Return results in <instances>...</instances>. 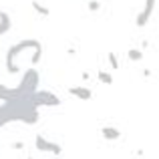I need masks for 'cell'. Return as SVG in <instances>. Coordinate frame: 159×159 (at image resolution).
<instances>
[{
	"label": "cell",
	"mask_w": 159,
	"mask_h": 159,
	"mask_svg": "<svg viewBox=\"0 0 159 159\" xmlns=\"http://www.w3.org/2000/svg\"><path fill=\"white\" fill-rule=\"evenodd\" d=\"M127 54H129V58H131V61H141V58H143V52H141L139 48H131Z\"/></svg>",
	"instance_id": "11"
},
{
	"label": "cell",
	"mask_w": 159,
	"mask_h": 159,
	"mask_svg": "<svg viewBox=\"0 0 159 159\" xmlns=\"http://www.w3.org/2000/svg\"><path fill=\"white\" fill-rule=\"evenodd\" d=\"M153 8H155V0H145V8L137 16V26H145L149 22V18L153 14Z\"/></svg>",
	"instance_id": "5"
},
{
	"label": "cell",
	"mask_w": 159,
	"mask_h": 159,
	"mask_svg": "<svg viewBox=\"0 0 159 159\" xmlns=\"http://www.w3.org/2000/svg\"><path fill=\"white\" fill-rule=\"evenodd\" d=\"M34 101H36L39 107H58L61 105V99L54 93H51V91H36Z\"/></svg>",
	"instance_id": "3"
},
{
	"label": "cell",
	"mask_w": 159,
	"mask_h": 159,
	"mask_svg": "<svg viewBox=\"0 0 159 159\" xmlns=\"http://www.w3.org/2000/svg\"><path fill=\"white\" fill-rule=\"evenodd\" d=\"M99 8H101V4H99L97 0H91V2H89V10L95 12V10H99Z\"/></svg>",
	"instance_id": "14"
},
{
	"label": "cell",
	"mask_w": 159,
	"mask_h": 159,
	"mask_svg": "<svg viewBox=\"0 0 159 159\" xmlns=\"http://www.w3.org/2000/svg\"><path fill=\"white\" fill-rule=\"evenodd\" d=\"M12 28V20H10V14L6 10H0V36L6 34L8 30Z\"/></svg>",
	"instance_id": "8"
},
{
	"label": "cell",
	"mask_w": 159,
	"mask_h": 159,
	"mask_svg": "<svg viewBox=\"0 0 159 159\" xmlns=\"http://www.w3.org/2000/svg\"><path fill=\"white\" fill-rule=\"evenodd\" d=\"M34 147L39 149V151H44V153H54V155H61V151H62V147L58 143H52V141H47L43 135H36V139H34Z\"/></svg>",
	"instance_id": "4"
},
{
	"label": "cell",
	"mask_w": 159,
	"mask_h": 159,
	"mask_svg": "<svg viewBox=\"0 0 159 159\" xmlns=\"http://www.w3.org/2000/svg\"><path fill=\"white\" fill-rule=\"evenodd\" d=\"M36 48H43V47H40V43L34 40V39H24V40H20V43L12 44V47L8 48V52H6V69H8V73L16 75L18 73L16 58H18L24 51H36Z\"/></svg>",
	"instance_id": "1"
},
{
	"label": "cell",
	"mask_w": 159,
	"mask_h": 159,
	"mask_svg": "<svg viewBox=\"0 0 159 159\" xmlns=\"http://www.w3.org/2000/svg\"><path fill=\"white\" fill-rule=\"evenodd\" d=\"M39 81H40L39 70H36V69H28L26 73L22 75V79H20V85H18L20 93H22V95L36 93V91H39Z\"/></svg>",
	"instance_id": "2"
},
{
	"label": "cell",
	"mask_w": 159,
	"mask_h": 159,
	"mask_svg": "<svg viewBox=\"0 0 159 159\" xmlns=\"http://www.w3.org/2000/svg\"><path fill=\"white\" fill-rule=\"evenodd\" d=\"M69 93L73 95V97H77V99H81V101H89L91 97H93V93H91L87 87H70L69 89Z\"/></svg>",
	"instance_id": "7"
},
{
	"label": "cell",
	"mask_w": 159,
	"mask_h": 159,
	"mask_svg": "<svg viewBox=\"0 0 159 159\" xmlns=\"http://www.w3.org/2000/svg\"><path fill=\"white\" fill-rule=\"evenodd\" d=\"M32 8H34V10L39 12V14H43V16H48V12H51L47 6H43V4H40V2H36V0L32 2Z\"/></svg>",
	"instance_id": "10"
},
{
	"label": "cell",
	"mask_w": 159,
	"mask_h": 159,
	"mask_svg": "<svg viewBox=\"0 0 159 159\" xmlns=\"http://www.w3.org/2000/svg\"><path fill=\"white\" fill-rule=\"evenodd\" d=\"M99 81H103L105 85H111V83H113V77L109 73H105V70H99Z\"/></svg>",
	"instance_id": "12"
},
{
	"label": "cell",
	"mask_w": 159,
	"mask_h": 159,
	"mask_svg": "<svg viewBox=\"0 0 159 159\" xmlns=\"http://www.w3.org/2000/svg\"><path fill=\"white\" fill-rule=\"evenodd\" d=\"M101 135H103V139H107V141H115V139L121 137V131L117 127H103Z\"/></svg>",
	"instance_id": "9"
},
{
	"label": "cell",
	"mask_w": 159,
	"mask_h": 159,
	"mask_svg": "<svg viewBox=\"0 0 159 159\" xmlns=\"http://www.w3.org/2000/svg\"><path fill=\"white\" fill-rule=\"evenodd\" d=\"M109 65L113 66V69H119V61H117V57H115V52H109Z\"/></svg>",
	"instance_id": "13"
},
{
	"label": "cell",
	"mask_w": 159,
	"mask_h": 159,
	"mask_svg": "<svg viewBox=\"0 0 159 159\" xmlns=\"http://www.w3.org/2000/svg\"><path fill=\"white\" fill-rule=\"evenodd\" d=\"M20 97H24V95L20 93L18 87L10 89V87L0 85V101H14V99H20Z\"/></svg>",
	"instance_id": "6"
}]
</instances>
